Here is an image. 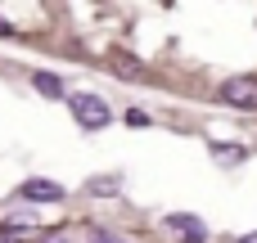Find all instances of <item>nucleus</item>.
I'll return each mask as SVG.
<instances>
[{
    "mask_svg": "<svg viewBox=\"0 0 257 243\" xmlns=\"http://www.w3.org/2000/svg\"><path fill=\"white\" fill-rule=\"evenodd\" d=\"M68 104H72V117H77L86 131H104V126H108V117H113V113H108V104H104L99 95H72Z\"/></svg>",
    "mask_w": 257,
    "mask_h": 243,
    "instance_id": "f257e3e1",
    "label": "nucleus"
},
{
    "mask_svg": "<svg viewBox=\"0 0 257 243\" xmlns=\"http://www.w3.org/2000/svg\"><path fill=\"white\" fill-rule=\"evenodd\" d=\"M18 194H23V198H32V203H59V198H63V189H59L54 180H41V176H36V180H23V189H18Z\"/></svg>",
    "mask_w": 257,
    "mask_h": 243,
    "instance_id": "20e7f679",
    "label": "nucleus"
},
{
    "mask_svg": "<svg viewBox=\"0 0 257 243\" xmlns=\"http://www.w3.org/2000/svg\"><path fill=\"white\" fill-rule=\"evenodd\" d=\"M41 243H72V239H68V230H50Z\"/></svg>",
    "mask_w": 257,
    "mask_h": 243,
    "instance_id": "1a4fd4ad",
    "label": "nucleus"
},
{
    "mask_svg": "<svg viewBox=\"0 0 257 243\" xmlns=\"http://www.w3.org/2000/svg\"><path fill=\"white\" fill-rule=\"evenodd\" d=\"M126 122H131V126H149V117H145L140 108H126Z\"/></svg>",
    "mask_w": 257,
    "mask_h": 243,
    "instance_id": "6e6552de",
    "label": "nucleus"
},
{
    "mask_svg": "<svg viewBox=\"0 0 257 243\" xmlns=\"http://www.w3.org/2000/svg\"><path fill=\"white\" fill-rule=\"evenodd\" d=\"M221 99L230 108H257V77H230V81H221Z\"/></svg>",
    "mask_w": 257,
    "mask_h": 243,
    "instance_id": "f03ea898",
    "label": "nucleus"
},
{
    "mask_svg": "<svg viewBox=\"0 0 257 243\" xmlns=\"http://www.w3.org/2000/svg\"><path fill=\"white\" fill-rule=\"evenodd\" d=\"M32 86H36L41 95H50V99H63V81H59L54 72H32Z\"/></svg>",
    "mask_w": 257,
    "mask_h": 243,
    "instance_id": "39448f33",
    "label": "nucleus"
},
{
    "mask_svg": "<svg viewBox=\"0 0 257 243\" xmlns=\"http://www.w3.org/2000/svg\"><path fill=\"white\" fill-rule=\"evenodd\" d=\"M167 230H172L181 243H203V239H208V234H203V221L181 216V212H172V216H167Z\"/></svg>",
    "mask_w": 257,
    "mask_h": 243,
    "instance_id": "7ed1b4c3",
    "label": "nucleus"
},
{
    "mask_svg": "<svg viewBox=\"0 0 257 243\" xmlns=\"http://www.w3.org/2000/svg\"><path fill=\"white\" fill-rule=\"evenodd\" d=\"M239 243H257V234H244V239H239Z\"/></svg>",
    "mask_w": 257,
    "mask_h": 243,
    "instance_id": "ddd939ff",
    "label": "nucleus"
},
{
    "mask_svg": "<svg viewBox=\"0 0 257 243\" xmlns=\"http://www.w3.org/2000/svg\"><path fill=\"white\" fill-rule=\"evenodd\" d=\"M212 158H221V162H235V158H244V149H235V144H212Z\"/></svg>",
    "mask_w": 257,
    "mask_h": 243,
    "instance_id": "0eeeda50",
    "label": "nucleus"
},
{
    "mask_svg": "<svg viewBox=\"0 0 257 243\" xmlns=\"http://www.w3.org/2000/svg\"><path fill=\"white\" fill-rule=\"evenodd\" d=\"M113 68H117L122 77H140V63H136L126 50H117V54H113Z\"/></svg>",
    "mask_w": 257,
    "mask_h": 243,
    "instance_id": "423d86ee",
    "label": "nucleus"
},
{
    "mask_svg": "<svg viewBox=\"0 0 257 243\" xmlns=\"http://www.w3.org/2000/svg\"><path fill=\"white\" fill-rule=\"evenodd\" d=\"M95 243H126V239H117V234H95Z\"/></svg>",
    "mask_w": 257,
    "mask_h": 243,
    "instance_id": "9b49d317",
    "label": "nucleus"
},
{
    "mask_svg": "<svg viewBox=\"0 0 257 243\" xmlns=\"http://www.w3.org/2000/svg\"><path fill=\"white\" fill-rule=\"evenodd\" d=\"M9 32H14V27H9V23H5V18H0V36H9Z\"/></svg>",
    "mask_w": 257,
    "mask_h": 243,
    "instance_id": "f8f14e48",
    "label": "nucleus"
},
{
    "mask_svg": "<svg viewBox=\"0 0 257 243\" xmlns=\"http://www.w3.org/2000/svg\"><path fill=\"white\" fill-rule=\"evenodd\" d=\"M0 243H23V239H18V230H14V225H5V230H0Z\"/></svg>",
    "mask_w": 257,
    "mask_h": 243,
    "instance_id": "9d476101",
    "label": "nucleus"
}]
</instances>
